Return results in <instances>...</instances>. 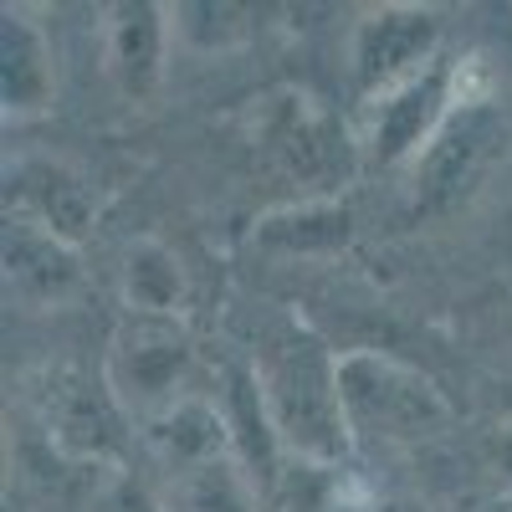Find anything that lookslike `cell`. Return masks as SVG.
Returning <instances> with one entry per match:
<instances>
[{
    "label": "cell",
    "instance_id": "9",
    "mask_svg": "<svg viewBox=\"0 0 512 512\" xmlns=\"http://www.w3.org/2000/svg\"><path fill=\"white\" fill-rule=\"evenodd\" d=\"M6 200L16 210L11 221H31L62 236L67 246H77L93 231V190L62 159H21L6 175Z\"/></svg>",
    "mask_w": 512,
    "mask_h": 512
},
{
    "label": "cell",
    "instance_id": "3",
    "mask_svg": "<svg viewBox=\"0 0 512 512\" xmlns=\"http://www.w3.org/2000/svg\"><path fill=\"white\" fill-rule=\"evenodd\" d=\"M338 395L354 436H379V441H420L436 436L446 425V400L436 384L384 359V354H338Z\"/></svg>",
    "mask_w": 512,
    "mask_h": 512
},
{
    "label": "cell",
    "instance_id": "11",
    "mask_svg": "<svg viewBox=\"0 0 512 512\" xmlns=\"http://www.w3.org/2000/svg\"><path fill=\"white\" fill-rule=\"evenodd\" d=\"M0 52H6V113H41L57 93L52 47L21 11H6L0 26Z\"/></svg>",
    "mask_w": 512,
    "mask_h": 512
},
{
    "label": "cell",
    "instance_id": "14",
    "mask_svg": "<svg viewBox=\"0 0 512 512\" xmlns=\"http://www.w3.org/2000/svg\"><path fill=\"white\" fill-rule=\"evenodd\" d=\"M169 21H175V41H185L195 52H226L246 36L241 6H175Z\"/></svg>",
    "mask_w": 512,
    "mask_h": 512
},
{
    "label": "cell",
    "instance_id": "13",
    "mask_svg": "<svg viewBox=\"0 0 512 512\" xmlns=\"http://www.w3.org/2000/svg\"><path fill=\"white\" fill-rule=\"evenodd\" d=\"M169 512H256L251 482L241 477L236 456L195 466V472L175 477V507Z\"/></svg>",
    "mask_w": 512,
    "mask_h": 512
},
{
    "label": "cell",
    "instance_id": "7",
    "mask_svg": "<svg viewBox=\"0 0 512 512\" xmlns=\"http://www.w3.org/2000/svg\"><path fill=\"white\" fill-rule=\"evenodd\" d=\"M169 41H175V21H169L164 6L128 0V6H113L108 11V26H103V67H108L113 88L128 103H149L164 88Z\"/></svg>",
    "mask_w": 512,
    "mask_h": 512
},
{
    "label": "cell",
    "instance_id": "6",
    "mask_svg": "<svg viewBox=\"0 0 512 512\" xmlns=\"http://www.w3.org/2000/svg\"><path fill=\"white\" fill-rule=\"evenodd\" d=\"M436 36H441V26H436L431 11H410V6L374 11L354 36L359 88L369 98H384L390 88H400V82L420 77L436 62Z\"/></svg>",
    "mask_w": 512,
    "mask_h": 512
},
{
    "label": "cell",
    "instance_id": "8",
    "mask_svg": "<svg viewBox=\"0 0 512 512\" xmlns=\"http://www.w3.org/2000/svg\"><path fill=\"white\" fill-rule=\"evenodd\" d=\"M82 292V262L77 246H67L62 236L41 231L31 221H11L6 226V297L26 313H47V308H67Z\"/></svg>",
    "mask_w": 512,
    "mask_h": 512
},
{
    "label": "cell",
    "instance_id": "10",
    "mask_svg": "<svg viewBox=\"0 0 512 512\" xmlns=\"http://www.w3.org/2000/svg\"><path fill=\"white\" fill-rule=\"evenodd\" d=\"M123 405L113 400L108 379H88V374H57L52 379V410H47V436L77 456V461H103L113 451V415Z\"/></svg>",
    "mask_w": 512,
    "mask_h": 512
},
{
    "label": "cell",
    "instance_id": "12",
    "mask_svg": "<svg viewBox=\"0 0 512 512\" xmlns=\"http://www.w3.org/2000/svg\"><path fill=\"white\" fill-rule=\"evenodd\" d=\"M180 303H185L180 256L159 241L128 246V256H123V308L149 313V318H180Z\"/></svg>",
    "mask_w": 512,
    "mask_h": 512
},
{
    "label": "cell",
    "instance_id": "1",
    "mask_svg": "<svg viewBox=\"0 0 512 512\" xmlns=\"http://www.w3.org/2000/svg\"><path fill=\"white\" fill-rule=\"evenodd\" d=\"M251 379L282 451L303 456L308 466H333L349 451L354 431L344 415V395H338V359L323 344L287 333L256 354Z\"/></svg>",
    "mask_w": 512,
    "mask_h": 512
},
{
    "label": "cell",
    "instance_id": "4",
    "mask_svg": "<svg viewBox=\"0 0 512 512\" xmlns=\"http://www.w3.org/2000/svg\"><path fill=\"white\" fill-rule=\"evenodd\" d=\"M502 144L507 118L492 108V98H461L436 128V139L410 164V210L431 216V210H451L461 195H472L502 159Z\"/></svg>",
    "mask_w": 512,
    "mask_h": 512
},
{
    "label": "cell",
    "instance_id": "15",
    "mask_svg": "<svg viewBox=\"0 0 512 512\" xmlns=\"http://www.w3.org/2000/svg\"><path fill=\"white\" fill-rule=\"evenodd\" d=\"M98 512H169V507H159L144 487H134L128 477H113L103 487V497H98Z\"/></svg>",
    "mask_w": 512,
    "mask_h": 512
},
{
    "label": "cell",
    "instance_id": "2",
    "mask_svg": "<svg viewBox=\"0 0 512 512\" xmlns=\"http://www.w3.org/2000/svg\"><path fill=\"white\" fill-rule=\"evenodd\" d=\"M108 390L123 405V415H139L144 425L164 410L185 405L195 390V349L180 318H149V313H123L113 349H108Z\"/></svg>",
    "mask_w": 512,
    "mask_h": 512
},
{
    "label": "cell",
    "instance_id": "5",
    "mask_svg": "<svg viewBox=\"0 0 512 512\" xmlns=\"http://www.w3.org/2000/svg\"><path fill=\"white\" fill-rule=\"evenodd\" d=\"M256 149L282 180L303 190H333L349 180V139L308 93H277L256 113Z\"/></svg>",
    "mask_w": 512,
    "mask_h": 512
}]
</instances>
